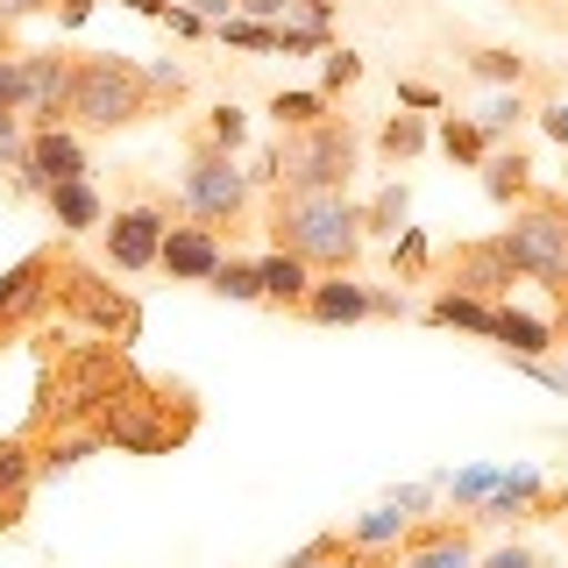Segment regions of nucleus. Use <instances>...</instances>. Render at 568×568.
Wrapping results in <instances>:
<instances>
[{"label":"nucleus","mask_w":568,"mask_h":568,"mask_svg":"<svg viewBox=\"0 0 568 568\" xmlns=\"http://www.w3.org/2000/svg\"><path fill=\"white\" fill-rule=\"evenodd\" d=\"M29 342H36V398L22 413L29 440L85 434V440H100V455L114 448V455L156 462L200 434V419H206L200 390L178 377H150L135 363V348L85 334V327H64V320H43Z\"/></svg>","instance_id":"f257e3e1"},{"label":"nucleus","mask_w":568,"mask_h":568,"mask_svg":"<svg viewBox=\"0 0 568 568\" xmlns=\"http://www.w3.org/2000/svg\"><path fill=\"white\" fill-rule=\"evenodd\" d=\"M178 100H185V71H150L135 58H114V50H79V79H71V129L79 135H121Z\"/></svg>","instance_id":"f03ea898"},{"label":"nucleus","mask_w":568,"mask_h":568,"mask_svg":"<svg viewBox=\"0 0 568 568\" xmlns=\"http://www.w3.org/2000/svg\"><path fill=\"white\" fill-rule=\"evenodd\" d=\"M263 235L271 248H292V256H306L320 277H342L363 263V206L348 200V192H298V185H271V200H263Z\"/></svg>","instance_id":"7ed1b4c3"},{"label":"nucleus","mask_w":568,"mask_h":568,"mask_svg":"<svg viewBox=\"0 0 568 568\" xmlns=\"http://www.w3.org/2000/svg\"><path fill=\"white\" fill-rule=\"evenodd\" d=\"M363 171V135L348 114H320L306 129H277V150L263 156L256 185H298V192H348V178Z\"/></svg>","instance_id":"20e7f679"},{"label":"nucleus","mask_w":568,"mask_h":568,"mask_svg":"<svg viewBox=\"0 0 568 568\" xmlns=\"http://www.w3.org/2000/svg\"><path fill=\"white\" fill-rule=\"evenodd\" d=\"M50 320H64V327H85V334H106V342L135 348L142 342V298L129 284H114L106 271L93 263H79L58 235V284H50Z\"/></svg>","instance_id":"39448f33"},{"label":"nucleus","mask_w":568,"mask_h":568,"mask_svg":"<svg viewBox=\"0 0 568 568\" xmlns=\"http://www.w3.org/2000/svg\"><path fill=\"white\" fill-rule=\"evenodd\" d=\"M248 200H256V178L235 164L227 142H213L206 129L185 142V185H178V206L192 221H206L213 235H242L248 227Z\"/></svg>","instance_id":"423d86ee"},{"label":"nucleus","mask_w":568,"mask_h":568,"mask_svg":"<svg viewBox=\"0 0 568 568\" xmlns=\"http://www.w3.org/2000/svg\"><path fill=\"white\" fill-rule=\"evenodd\" d=\"M50 284H58V242L29 248L14 271H0V355L50 320Z\"/></svg>","instance_id":"0eeeda50"},{"label":"nucleus","mask_w":568,"mask_h":568,"mask_svg":"<svg viewBox=\"0 0 568 568\" xmlns=\"http://www.w3.org/2000/svg\"><path fill=\"white\" fill-rule=\"evenodd\" d=\"M519 277H526V271L511 263L505 235L455 242L448 256H440V284H455V292H469V298H490V306H505V298H511V284H519Z\"/></svg>","instance_id":"6e6552de"},{"label":"nucleus","mask_w":568,"mask_h":568,"mask_svg":"<svg viewBox=\"0 0 568 568\" xmlns=\"http://www.w3.org/2000/svg\"><path fill=\"white\" fill-rule=\"evenodd\" d=\"M164 227H171V200H150V206H114L100 227L106 242V271L135 277V271H156L164 256Z\"/></svg>","instance_id":"1a4fd4ad"},{"label":"nucleus","mask_w":568,"mask_h":568,"mask_svg":"<svg viewBox=\"0 0 568 568\" xmlns=\"http://www.w3.org/2000/svg\"><path fill=\"white\" fill-rule=\"evenodd\" d=\"M405 568H476V511H440V519H413L398 540Z\"/></svg>","instance_id":"9d476101"},{"label":"nucleus","mask_w":568,"mask_h":568,"mask_svg":"<svg viewBox=\"0 0 568 568\" xmlns=\"http://www.w3.org/2000/svg\"><path fill=\"white\" fill-rule=\"evenodd\" d=\"M64 178H85V142L71 121H58V129H29V156L22 171H14V185L29 192V200H43L50 185H64Z\"/></svg>","instance_id":"9b49d317"},{"label":"nucleus","mask_w":568,"mask_h":568,"mask_svg":"<svg viewBox=\"0 0 568 568\" xmlns=\"http://www.w3.org/2000/svg\"><path fill=\"white\" fill-rule=\"evenodd\" d=\"M29 58V129H58L71 121V79H79V50H22Z\"/></svg>","instance_id":"f8f14e48"},{"label":"nucleus","mask_w":568,"mask_h":568,"mask_svg":"<svg viewBox=\"0 0 568 568\" xmlns=\"http://www.w3.org/2000/svg\"><path fill=\"white\" fill-rule=\"evenodd\" d=\"M221 235H213L206 221H185V227H164V256H156V271H164L171 284H213V271H221Z\"/></svg>","instance_id":"ddd939ff"},{"label":"nucleus","mask_w":568,"mask_h":568,"mask_svg":"<svg viewBox=\"0 0 568 568\" xmlns=\"http://www.w3.org/2000/svg\"><path fill=\"white\" fill-rule=\"evenodd\" d=\"M36 448H29V434L14 426V434H0V532H14L29 519V497H36Z\"/></svg>","instance_id":"4468645a"},{"label":"nucleus","mask_w":568,"mask_h":568,"mask_svg":"<svg viewBox=\"0 0 568 568\" xmlns=\"http://www.w3.org/2000/svg\"><path fill=\"white\" fill-rule=\"evenodd\" d=\"M369 284H355V271H342V277H313V292H306V313L313 327H355V320H369Z\"/></svg>","instance_id":"2eb2a0df"},{"label":"nucleus","mask_w":568,"mask_h":568,"mask_svg":"<svg viewBox=\"0 0 568 568\" xmlns=\"http://www.w3.org/2000/svg\"><path fill=\"white\" fill-rule=\"evenodd\" d=\"M43 213L58 235H85V227H106V200L93 192V178H64V185L43 192Z\"/></svg>","instance_id":"dca6fc26"},{"label":"nucleus","mask_w":568,"mask_h":568,"mask_svg":"<svg viewBox=\"0 0 568 568\" xmlns=\"http://www.w3.org/2000/svg\"><path fill=\"white\" fill-rule=\"evenodd\" d=\"M490 342L505 348V355H519V363H540V355L561 348V334H555V320H532V313H519V306H497Z\"/></svg>","instance_id":"f3484780"},{"label":"nucleus","mask_w":568,"mask_h":568,"mask_svg":"<svg viewBox=\"0 0 568 568\" xmlns=\"http://www.w3.org/2000/svg\"><path fill=\"white\" fill-rule=\"evenodd\" d=\"M256 271H263V306H284V313L306 306V292H313V277H320L306 256H292V248H271Z\"/></svg>","instance_id":"a211bd4d"},{"label":"nucleus","mask_w":568,"mask_h":568,"mask_svg":"<svg viewBox=\"0 0 568 568\" xmlns=\"http://www.w3.org/2000/svg\"><path fill=\"white\" fill-rule=\"evenodd\" d=\"M484 192L497 206H519V200H532V192H540V178H532V156L526 150H490L484 156Z\"/></svg>","instance_id":"6ab92c4d"},{"label":"nucleus","mask_w":568,"mask_h":568,"mask_svg":"<svg viewBox=\"0 0 568 568\" xmlns=\"http://www.w3.org/2000/svg\"><path fill=\"white\" fill-rule=\"evenodd\" d=\"M426 327H462V334H490V327H497V306H490V298H469V292H455V284H440V292L426 298Z\"/></svg>","instance_id":"aec40b11"},{"label":"nucleus","mask_w":568,"mask_h":568,"mask_svg":"<svg viewBox=\"0 0 568 568\" xmlns=\"http://www.w3.org/2000/svg\"><path fill=\"white\" fill-rule=\"evenodd\" d=\"M434 142H440V156L448 164H462V171H484V156H490V129L476 114H448L434 129Z\"/></svg>","instance_id":"412c9836"},{"label":"nucleus","mask_w":568,"mask_h":568,"mask_svg":"<svg viewBox=\"0 0 568 568\" xmlns=\"http://www.w3.org/2000/svg\"><path fill=\"white\" fill-rule=\"evenodd\" d=\"M426 142H434V121L413 106V114H390L384 129H377V156L398 171V164H413V156H426Z\"/></svg>","instance_id":"4be33fe9"},{"label":"nucleus","mask_w":568,"mask_h":568,"mask_svg":"<svg viewBox=\"0 0 568 568\" xmlns=\"http://www.w3.org/2000/svg\"><path fill=\"white\" fill-rule=\"evenodd\" d=\"M405 213H413V192H405V185H384L377 200L363 206V227H369V235H390V242H398V235H405Z\"/></svg>","instance_id":"5701e85b"},{"label":"nucleus","mask_w":568,"mask_h":568,"mask_svg":"<svg viewBox=\"0 0 568 568\" xmlns=\"http://www.w3.org/2000/svg\"><path fill=\"white\" fill-rule=\"evenodd\" d=\"M426 271H434V242H426L419 227H405V235L390 242V277H398V284H426Z\"/></svg>","instance_id":"b1692460"},{"label":"nucleus","mask_w":568,"mask_h":568,"mask_svg":"<svg viewBox=\"0 0 568 568\" xmlns=\"http://www.w3.org/2000/svg\"><path fill=\"white\" fill-rule=\"evenodd\" d=\"M469 71L484 85H526L532 79V64L519 58V50H469Z\"/></svg>","instance_id":"393cba45"},{"label":"nucleus","mask_w":568,"mask_h":568,"mask_svg":"<svg viewBox=\"0 0 568 568\" xmlns=\"http://www.w3.org/2000/svg\"><path fill=\"white\" fill-rule=\"evenodd\" d=\"M213 292L235 298V306H263V271H256V263H235V256H227L221 271H213Z\"/></svg>","instance_id":"a878e982"},{"label":"nucleus","mask_w":568,"mask_h":568,"mask_svg":"<svg viewBox=\"0 0 568 568\" xmlns=\"http://www.w3.org/2000/svg\"><path fill=\"white\" fill-rule=\"evenodd\" d=\"M320 114H334L327 93H271V121H277V129H306V121H320Z\"/></svg>","instance_id":"bb28decb"},{"label":"nucleus","mask_w":568,"mask_h":568,"mask_svg":"<svg viewBox=\"0 0 568 568\" xmlns=\"http://www.w3.org/2000/svg\"><path fill=\"white\" fill-rule=\"evenodd\" d=\"M213 36L235 50H277V22H256V14H227V22H213Z\"/></svg>","instance_id":"cd10ccee"},{"label":"nucleus","mask_w":568,"mask_h":568,"mask_svg":"<svg viewBox=\"0 0 568 568\" xmlns=\"http://www.w3.org/2000/svg\"><path fill=\"white\" fill-rule=\"evenodd\" d=\"M36 14H58V0H0V58L22 50V43H14V29L36 22Z\"/></svg>","instance_id":"c85d7f7f"},{"label":"nucleus","mask_w":568,"mask_h":568,"mask_svg":"<svg viewBox=\"0 0 568 568\" xmlns=\"http://www.w3.org/2000/svg\"><path fill=\"white\" fill-rule=\"evenodd\" d=\"M22 156H29V114L0 106V171H22Z\"/></svg>","instance_id":"c756f323"},{"label":"nucleus","mask_w":568,"mask_h":568,"mask_svg":"<svg viewBox=\"0 0 568 568\" xmlns=\"http://www.w3.org/2000/svg\"><path fill=\"white\" fill-rule=\"evenodd\" d=\"M0 106L29 114V58H22V50H8V58H0Z\"/></svg>","instance_id":"7c9ffc66"},{"label":"nucleus","mask_w":568,"mask_h":568,"mask_svg":"<svg viewBox=\"0 0 568 568\" xmlns=\"http://www.w3.org/2000/svg\"><path fill=\"white\" fill-rule=\"evenodd\" d=\"M526 114H532V106L519 100V85H511V93H497V100H490V106H484L476 121H484V129H490V142H497V135H511V129H519Z\"/></svg>","instance_id":"2f4dec72"},{"label":"nucleus","mask_w":568,"mask_h":568,"mask_svg":"<svg viewBox=\"0 0 568 568\" xmlns=\"http://www.w3.org/2000/svg\"><path fill=\"white\" fill-rule=\"evenodd\" d=\"M363 79V58H355V50H327V71H320V93H348V85Z\"/></svg>","instance_id":"473e14b6"},{"label":"nucleus","mask_w":568,"mask_h":568,"mask_svg":"<svg viewBox=\"0 0 568 568\" xmlns=\"http://www.w3.org/2000/svg\"><path fill=\"white\" fill-rule=\"evenodd\" d=\"M206 135L213 142H227V150H242V135H248V114H242V106H213V114H206Z\"/></svg>","instance_id":"72a5a7b5"},{"label":"nucleus","mask_w":568,"mask_h":568,"mask_svg":"<svg viewBox=\"0 0 568 568\" xmlns=\"http://www.w3.org/2000/svg\"><path fill=\"white\" fill-rule=\"evenodd\" d=\"M348 547V532H313L306 547H298V555H284V568H313V561H327V555H342Z\"/></svg>","instance_id":"f704fd0d"},{"label":"nucleus","mask_w":568,"mask_h":568,"mask_svg":"<svg viewBox=\"0 0 568 568\" xmlns=\"http://www.w3.org/2000/svg\"><path fill=\"white\" fill-rule=\"evenodd\" d=\"M476 568H540V555H532V547H519V540H505V547H490Z\"/></svg>","instance_id":"c9c22d12"},{"label":"nucleus","mask_w":568,"mask_h":568,"mask_svg":"<svg viewBox=\"0 0 568 568\" xmlns=\"http://www.w3.org/2000/svg\"><path fill=\"white\" fill-rule=\"evenodd\" d=\"M398 100H405V106H419V114H434V106H440V93H434L426 79H405V85H398Z\"/></svg>","instance_id":"e433bc0d"},{"label":"nucleus","mask_w":568,"mask_h":568,"mask_svg":"<svg viewBox=\"0 0 568 568\" xmlns=\"http://www.w3.org/2000/svg\"><path fill=\"white\" fill-rule=\"evenodd\" d=\"M540 129H547V135H555L561 150H568V106H540Z\"/></svg>","instance_id":"4c0bfd02"},{"label":"nucleus","mask_w":568,"mask_h":568,"mask_svg":"<svg viewBox=\"0 0 568 568\" xmlns=\"http://www.w3.org/2000/svg\"><path fill=\"white\" fill-rule=\"evenodd\" d=\"M369 320H405V298L398 292H377V298H369Z\"/></svg>","instance_id":"58836bf2"},{"label":"nucleus","mask_w":568,"mask_h":568,"mask_svg":"<svg viewBox=\"0 0 568 568\" xmlns=\"http://www.w3.org/2000/svg\"><path fill=\"white\" fill-rule=\"evenodd\" d=\"M85 14H93V0H58V22H64V29H79Z\"/></svg>","instance_id":"ea45409f"},{"label":"nucleus","mask_w":568,"mask_h":568,"mask_svg":"<svg viewBox=\"0 0 568 568\" xmlns=\"http://www.w3.org/2000/svg\"><path fill=\"white\" fill-rule=\"evenodd\" d=\"M292 0H242V14H256V22H271V14H284Z\"/></svg>","instance_id":"a19ab883"},{"label":"nucleus","mask_w":568,"mask_h":568,"mask_svg":"<svg viewBox=\"0 0 568 568\" xmlns=\"http://www.w3.org/2000/svg\"><path fill=\"white\" fill-rule=\"evenodd\" d=\"M129 8H135V14H150V22H164V14H171V0H129Z\"/></svg>","instance_id":"79ce46f5"},{"label":"nucleus","mask_w":568,"mask_h":568,"mask_svg":"<svg viewBox=\"0 0 568 568\" xmlns=\"http://www.w3.org/2000/svg\"><path fill=\"white\" fill-rule=\"evenodd\" d=\"M540 568H568V561H547V555H540Z\"/></svg>","instance_id":"37998d69"}]
</instances>
